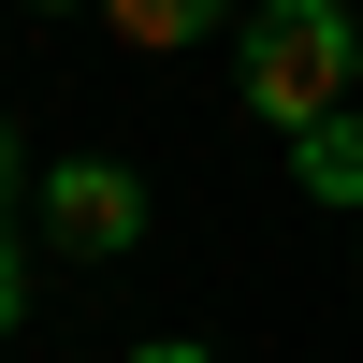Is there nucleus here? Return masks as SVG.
<instances>
[{"label":"nucleus","mask_w":363,"mask_h":363,"mask_svg":"<svg viewBox=\"0 0 363 363\" xmlns=\"http://www.w3.org/2000/svg\"><path fill=\"white\" fill-rule=\"evenodd\" d=\"M218 15H233V0H102V29H116L131 58H174V44H203Z\"/></svg>","instance_id":"nucleus-4"},{"label":"nucleus","mask_w":363,"mask_h":363,"mask_svg":"<svg viewBox=\"0 0 363 363\" xmlns=\"http://www.w3.org/2000/svg\"><path fill=\"white\" fill-rule=\"evenodd\" d=\"M349 58H363L349 0H262V29H247V102L277 116V131H306V116L349 102Z\"/></svg>","instance_id":"nucleus-1"},{"label":"nucleus","mask_w":363,"mask_h":363,"mask_svg":"<svg viewBox=\"0 0 363 363\" xmlns=\"http://www.w3.org/2000/svg\"><path fill=\"white\" fill-rule=\"evenodd\" d=\"M29 15H73V0H29Z\"/></svg>","instance_id":"nucleus-8"},{"label":"nucleus","mask_w":363,"mask_h":363,"mask_svg":"<svg viewBox=\"0 0 363 363\" xmlns=\"http://www.w3.org/2000/svg\"><path fill=\"white\" fill-rule=\"evenodd\" d=\"M0 218H15V131H0Z\"/></svg>","instance_id":"nucleus-7"},{"label":"nucleus","mask_w":363,"mask_h":363,"mask_svg":"<svg viewBox=\"0 0 363 363\" xmlns=\"http://www.w3.org/2000/svg\"><path fill=\"white\" fill-rule=\"evenodd\" d=\"M29 203H44V233H58L73 262H116V247L145 233V189H131L116 160H58V174H44Z\"/></svg>","instance_id":"nucleus-2"},{"label":"nucleus","mask_w":363,"mask_h":363,"mask_svg":"<svg viewBox=\"0 0 363 363\" xmlns=\"http://www.w3.org/2000/svg\"><path fill=\"white\" fill-rule=\"evenodd\" d=\"M291 189H306V203H349V218H363V116H349V102L291 131Z\"/></svg>","instance_id":"nucleus-3"},{"label":"nucleus","mask_w":363,"mask_h":363,"mask_svg":"<svg viewBox=\"0 0 363 363\" xmlns=\"http://www.w3.org/2000/svg\"><path fill=\"white\" fill-rule=\"evenodd\" d=\"M131 363H218V349H189V335H160V349H131Z\"/></svg>","instance_id":"nucleus-6"},{"label":"nucleus","mask_w":363,"mask_h":363,"mask_svg":"<svg viewBox=\"0 0 363 363\" xmlns=\"http://www.w3.org/2000/svg\"><path fill=\"white\" fill-rule=\"evenodd\" d=\"M29 320V262H15V233H0V335Z\"/></svg>","instance_id":"nucleus-5"}]
</instances>
